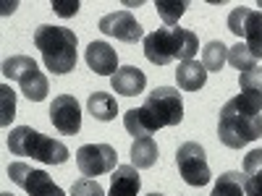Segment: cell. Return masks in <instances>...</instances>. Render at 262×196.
Wrapping results in <instances>:
<instances>
[{
  "label": "cell",
  "instance_id": "1",
  "mask_svg": "<svg viewBox=\"0 0 262 196\" xmlns=\"http://www.w3.org/2000/svg\"><path fill=\"white\" fill-rule=\"evenodd\" d=\"M184 120V100L173 86H158L144 97L142 107H131L123 115V126L134 139L149 136L165 126H179Z\"/></svg>",
  "mask_w": 262,
  "mask_h": 196
},
{
  "label": "cell",
  "instance_id": "2",
  "mask_svg": "<svg viewBox=\"0 0 262 196\" xmlns=\"http://www.w3.org/2000/svg\"><path fill=\"white\" fill-rule=\"evenodd\" d=\"M262 94L242 92L228 100L217 120V139L228 149H242L262 136Z\"/></svg>",
  "mask_w": 262,
  "mask_h": 196
},
{
  "label": "cell",
  "instance_id": "3",
  "mask_svg": "<svg viewBox=\"0 0 262 196\" xmlns=\"http://www.w3.org/2000/svg\"><path fill=\"white\" fill-rule=\"evenodd\" d=\"M196 50H200V39L191 29L165 27L144 37V55L155 65H168L173 60H194Z\"/></svg>",
  "mask_w": 262,
  "mask_h": 196
},
{
  "label": "cell",
  "instance_id": "4",
  "mask_svg": "<svg viewBox=\"0 0 262 196\" xmlns=\"http://www.w3.org/2000/svg\"><path fill=\"white\" fill-rule=\"evenodd\" d=\"M34 45L42 53V60H45L48 71L60 76V74H69V71L76 68V45H79V39L71 29L42 24L34 32Z\"/></svg>",
  "mask_w": 262,
  "mask_h": 196
},
{
  "label": "cell",
  "instance_id": "5",
  "mask_svg": "<svg viewBox=\"0 0 262 196\" xmlns=\"http://www.w3.org/2000/svg\"><path fill=\"white\" fill-rule=\"evenodd\" d=\"M8 149L11 155L18 157H32L37 162H45V165H63L69 160V149H66L63 141L50 139L39 131L29 128V126H18L8 134Z\"/></svg>",
  "mask_w": 262,
  "mask_h": 196
},
{
  "label": "cell",
  "instance_id": "6",
  "mask_svg": "<svg viewBox=\"0 0 262 196\" xmlns=\"http://www.w3.org/2000/svg\"><path fill=\"white\" fill-rule=\"evenodd\" d=\"M3 76L11 81H18L21 92L32 102H42L48 97V79L39 71V65L29 55H13L3 60Z\"/></svg>",
  "mask_w": 262,
  "mask_h": 196
},
{
  "label": "cell",
  "instance_id": "7",
  "mask_svg": "<svg viewBox=\"0 0 262 196\" xmlns=\"http://www.w3.org/2000/svg\"><path fill=\"white\" fill-rule=\"evenodd\" d=\"M176 165H179V173L181 178L189 183V186H207L210 183V167H207V155L205 149L196 144V141H184L176 152Z\"/></svg>",
  "mask_w": 262,
  "mask_h": 196
},
{
  "label": "cell",
  "instance_id": "8",
  "mask_svg": "<svg viewBox=\"0 0 262 196\" xmlns=\"http://www.w3.org/2000/svg\"><path fill=\"white\" fill-rule=\"evenodd\" d=\"M228 29L236 37H244V45L249 47V53L262 60V11H252V8H233L228 16Z\"/></svg>",
  "mask_w": 262,
  "mask_h": 196
},
{
  "label": "cell",
  "instance_id": "9",
  "mask_svg": "<svg viewBox=\"0 0 262 196\" xmlns=\"http://www.w3.org/2000/svg\"><path fill=\"white\" fill-rule=\"evenodd\" d=\"M8 176L16 186H21L29 196H66L60 186L53 183V178L45 170H34L27 162H11L8 165Z\"/></svg>",
  "mask_w": 262,
  "mask_h": 196
},
{
  "label": "cell",
  "instance_id": "10",
  "mask_svg": "<svg viewBox=\"0 0 262 196\" xmlns=\"http://www.w3.org/2000/svg\"><path fill=\"white\" fill-rule=\"evenodd\" d=\"M76 165L81 170V176L97 178L118 167V155L111 144H84L76 152Z\"/></svg>",
  "mask_w": 262,
  "mask_h": 196
},
{
  "label": "cell",
  "instance_id": "11",
  "mask_svg": "<svg viewBox=\"0 0 262 196\" xmlns=\"http://www.w3.org/2000/svg\"><path fill=\"white\" fill-rule=\"evenodd\" d=\"M50 120L58 128V134L66 136H76L81 131V107L76 97L71 94H58L50 105Z\"/></svg>",
  "mask_w": 262,
  "mask_h": 196
},
{
  "label": "cell",
  "instance_id": "12",
  "mask_svg": "<svg viewBox=\"0 0 262 196\" xmlns=\"http://www.w3.org/2000/svg\"><path fill=\"white\" fill-rule=\"evenodd\" d=\"M100 32L107 34V37H116L121 42H128V45H134V42L142 39V27L139 21L131 16L128 11H116V13H107L100 18Z\"/></svg>",
  "mask_w": 262,
  "mask_h": 196
},
{
  "label": "cell",
  "instance_id": "13",
  "mask_svg": "<svg viewBox=\"0 0 262 196\" xmlns=\"http://www.w3.org/2000/svg\"><path fill=\"white\" fill-rule=\"evenodd\" d=\"M84 58H86V65L100 76H116L118 71V53L107 42H90Z\"/></svg>",
  "mask_w": 262,
  "mask_h": 196
},
{
  "label": "cell",
  "instance_id": "14",
  "mask_svg": "<svg viewBox=\"0 0 262 196\" xmlns=\"http://www.w3.org/2000/svg\"><path fill=\"white\" fill-rule=\"evenodd\" d=\"M111 86H113V92H118L123 97H137L144 92L147 76L137 65H123V68L116 71V76H111Z\"/></svg>",
  "mask_w": 262,
  "mask_h": 196
},
{
  "label": "cell",
  "instance_id": "15",
  "mask_svg": "<svg viewBox=\"0 0 262 196\" xmlns=\"http://www.w3.org/2000/svg\"><path fill=\"white\" fill-rule=\"evenodd\" d=\"M142 178L134 165H118L111 176V193L107 196H137Z\"/></svg>",
  "mask_w": 262,
  "mask_h": 196
},
{
  "label": "cell",
  "instance_id": "16",
  "mask_svg": "<svg viewBox=\"0 0 262 196\" xmlns=\"http://www.w3.org/2000/svg\"><path fill=\"white\" fill-rule=\"evenodd\" d=\"M176 81L184 92H200L207 81V68L200 60H184L176 71Z\"/></svg>",
  "mask_w": 262,
  "mask_h": 196
},
{
  "label": "cell",
  "instance_id": "17",
  "mask_svg": "<svg viewBox=\"0 0 262 196\" xmlns=\"http://www.w3.org/2000/svg\"><path fill=\"white\" fill-rule=\"evenodd\" d=\"M86 110H90V115L95 120H116V113H118V102L113 94H107V92H95L90 94V100H86Z\"/></svg>",
  "mask_w": 262,
  "mask_h": 196
},
{
  "label": "cell",
  "instance_id": "18",
  "mask_svg": "<svg viewBox=\"0 0 262 196\" xmlns=\"http://www.w3.org/2000/svg\"><path fill=\"white\" fill-rule=\"evenodd\" d=\"M158 162V144L152 136H142L134 139V146H131V165L137 170H147V167H155Z\"/></svg>",
  "mask_w": 262,
  "mask_h": 196
},
{
  "label": "cell",
  "instance_id": "19",
  "mask_svg": "<svg viewBox=\"0 0 262 196\" xmlns=\"http://www.w3.org/2000/svg\"><path fill=\"white\" fill-rule=\"evenodd\" d=\"M228 60V47L223 45V42H207L205 50H202V65L207 68V74H221L223 65Z\"/></svg>",
  "mask_w": 262,
  "mask_h": 196
},
{
  "label": "cell",
  "instance_id": "20",
  "mask_svg": "<svg viewBox=\"0 0 262 196\" xmlns=\"http://www.w3.org/2000/svg\"><path fill=\"white\" fill-rule=\"evenodd\" d=\"M210 196H247L244 193V176L236 170L223 173V176L215 181V188H212Z\"/></svg>",
  "mask_w": 262,
  "mask_h": 196
},
{
  "label": "cell",
  "instance_id": "21",
  "mask_svg": "<svg viewBox=\"0 0 262 196\" xmlns=\"http://www.w3.org/2000/svg\"><path fill=\"white\" fill-rule=\"evenodd\" d=\"M155 8H158V16L165 21V27H173V24H179V18L184 16L189 3L186 0H158Z\"/></svg>",
  "mask_w": 262,
  "mask_h": 196
},
{
  "label": "cell",
  "instance_id": "22",
  "mask_svg": "<svg viewBox=\"0 0 262 196\" xmlns=\"http://www.w3.org/2000/svg\"><path fill=\"white\" fill-rule=\"evenodd\" d=\"M228 63L233 65V68H238L242 74H247V71H252V68H257V58L249 53V47L244 45V42H236L233 47H228Z\"/></svg>",
  "mask_w": 262,
  "mask_h": 196
},
{
  "label": "cell",
  "instance_id": "23",
  "mask_svg": "<svg viewBox=\"0 0 262 196\" xmlns=\"http://www.w3.org/2000/svg\"><path fill=\"white\" fill-rule=\"evenodd\" d=\"M0 100H3V107H0V110H3V113H0V123L8 126L11 118L16 115V92L11 89L8 84L0 86Z\"/></svg>",
  "mask_w": 262,
  "mask_h": 196
},
{
  "label": "cell",
  "instance_id": "24",
  "mask_svg": "<svg viewBox=\"0 0 262 196\" xmlns=\"http://www.w3.org/2000/svg\"><path fill=\"white\" fill-rule=\"evenodd\" d=\"M71 196H105V191L95 178H81L71 186Z\"/></svg>",
  "mask_w": 262,
  "mask_h": 196
},
{
  "label": "cell",
  "instance_id": "25",
  "mask_svg": "<svg viewBox=\"0 0 262 196\" xmlns=\"http://www.w3.org/2000/svg\"><path fill=\"white\" fill-rule=\"evenodd\" d=\"M238 84H242L244 92H257L262 94V68H252L247 74L238 76Z\"/></svg>",
  "mask_w": 262,
  "mask_h": 196
},
{
  "label": "cell",
  "instance_id": "26",
  "mask_svg": "<svg viewBox=\"0 0 262 196\" xmlns=\"http://www.w3.org/2000/svg\"><path fill=\"white\" fill-rule=\"evenodd\" d=\"M244 193L247 196H262V167L244 176Z\"/></svg>",
  "mask_w": 262,
  "mask_h": 196
},
{
  "label": "cell",
  "instance_id": "27",
  "mask_svg": "<svg viewBox=\"0 0 262 196\" xmlns=\"http://www.w3.org/2000/svg\"><path fill=\"white\" fill-rule=\"evenodd\" d=\"M53 11H55L60 18H71V16H76L79 3H76V0H69V3H60V0H53Z\"/></svg>",
  "mask_w": 262,
  "mask_h": 196
},
{
  "label": "cell",
  "instance_id": "28",
  "mask_svg": "<svg viewBox=\"0 0 262 196\" xmlns=\"http://www.w3.org/2000/svg\"><path fill=\"white\" fill-rule=\"evenodd\" d=\"M259 167H262V149H252L244 157V176H249V173H254Z\"/></svg>",
  "mask_w": 262,
  "mask_h": 196
},
{
  "label": "cell",
  "instance_id": "29",
  "mask_svg": "<svg viewBox=\"0 0 262 196\" xmlns=\"http://www.w3.org/2000/svg\"><path fill=\"white\" fill-rule=\"evenodd\" d=\"M149 196H163V193H149Z\"/></svg>",
  "mask_w": 262,
  "mask_h": 196
},
{
  "label": "cell",
  "instance_id": "30",
  "mask_svg": "<svg viewBox=\"0 0 262 196\" xmlns=\"http://www.w3.org/2000/svg\"><path fill=\"white\" fill-rule=\"evenodd\" d=\"M0 196H11V193H0Z\"/></svg>",
  "mask_w": 262,
  "mask_h": 196
}]
</instances>
